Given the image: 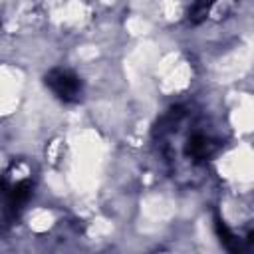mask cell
Listing matches in <instances>:
<instances>
[{
	"instance_id": "cell-1",
	"label": "cell",
	"mask_w": 254,
	"mask_h": 254,
	"mask_svg": "<svg viewBox=\"0 0 254 254\" xmlns=\"http://www.w3.org/2000/svg\"><path fill=\"white\" fill-rule=\"evenodd\" d=\"M46 85L64 103H77L81 99V93H83L81 79L71 69H64V67H56V69L48 71L46 73Z\"/></svg>"
},
{
	"instance_id": "cell-2",
	"label": "cell",
	"mask_w": 254,
	"mask_h": 254,
	"mask_svg": "<svg viewBox=\"0 0 254 254\" xmlns=\"http://www.w3.org/2000/svg\"><path fill=\"white\" fill-rule=\"evenodd\" d=\"M218 141L210 139L208 135L204 133H192L187 141V147H185V155L192 161V163H204L208 161L216 151H218Z\"/></svg>"
},
{
	"instance_id": "cell-3",
	"label": "cell",
	"mask_w": 254,
	"mask_h": 254,
	"mask_svg": "<svg viewBox=\"0 0 254 254\" xmlns=\"http://www.w3.org/2000/svg\"><path fill=\"white\" fill-rule=\"evenodd\" d=\"M32 189H34L32 181H30V179H22V181L14 183V185L10 187V190H6L8 206H10L16 214H18V210L30 200V196H32Z\"/></svg>"
},
{
	"instance_id": "cell-4",
	"label": "cell",
	"mask_w": 254,
	"mask_h": 254,
	"mask_svg": "<svg viewBox=\"0 0 254 254\" xmlns=\"http://www.w3.org/2000/svg\"><path fill=\"white\" fill-rule=\"evenodd\" d=\"M214 2H216V0H192L190 6H189V12H187V20H189V24L196 26V24L204 22Z\"/></svg>"
},
{
	"instance_id": "cell-5",
	"label": "cell",
	"mask_w": 254,
	"mask_h": 254,
	"mask_svg": "<svg viewBox=\"0 0 254 254\" xmlns=\"http://www.w3.org/2000/svg\"><path fill=\"white\" fill-rule=\"evenodd\" d=\"M214 228H216V234L220 236L222 244L228 248V250H240V244H238V238L230 232V228L224 224V220L220 216L214 218Z\"/></svg>"
},
{
	"instance_id": "cell-6",
	"label": "cell",
	"mask_w": 254,
	"mask_h": 254,
	"mask_svg": "<svg viewBox=\"0 0 254 254\" xmlns=\"http://www.w3.org/2000/svg\"><path fill=\"white\" fill-rule=\"evenodd\" d=\"M246 240H248V244H254V230H250V232H248Z\"/></svg>"
}]
</instances>
